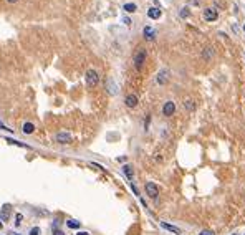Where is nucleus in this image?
Wrapping results in <instances>:
<instances>
[{"label":"nucleus","mask_w":245,"mask_h":235,"mask_svg":"<svg viewBox=\"0 0 245 235\" xmlns=\"http://www.w3.org/2000/svg\"><path fill=\"white\" fill-rule=\"evenodd\" d=\"M85 76H86V85H88V88H94V86L99 83V75H98L96 70H88Z\"/></svg>","instance_id":"f257e3e1"},{"label":"nucleus","mask_w":245,"mask_h":235,"mask_svg":"<svg viewBox=\"0 0 245 235\" xmlns=\"http://www.w3.org/2000/svg\"><path fill=\"white\" fill-rule=\"evenodd\" d=\"M146 56H147V53H146V50H139V51H136V55H134V68H136L138 71H141L142 70V65H144V61H146Z\"/></svg>","instance_id":"f03ea898"},{"label":"nucleus","mask_w":245,"mask_h":235,"mask_svg":"<svg viewBox=\"0 0 245 235\" xmlns=\"http://www.w3.org/2000/svg\"><path fill=\"white\" fill-rule=\"evenodd\" d=\"M144 190H146V194L149 195L151 199H156L157 195H159V187H157L154 182H146V185H144Z\"/></svg>","instance_id":"7ed1b4c3"},{"label":"nucleus","mask_w":245,"mask_h":235,"mask_svg":"<svg viewBox=\"0 0 245 235\" xmlns=\"http://www.w3.org/2000/svg\"><path fill=\"white\" fill-rule=\"evenodd\" d=\"M10 215H12V205L10 204H3L0 207V220L3 222H8L10 220Z\"/></svg>","instance_id":"20e7f679"},{"label":"nucleus","mask_w":245,"mask_h":235,"mask_svg":"<svg viewBox=\"0 0 245 235\" xmlns=\"http://www.w3.org/2000/svg\"><path fill=\"white\" fill-rule=\"evenodd\" d=\"M217 17H219L217 8L207 7V8L204 10V18H205V22H215V20H217Z\"/></svg>","instance_id":"39448f33"},{"label":"nucleus","mask_w":245,"mask_h":235,"mask_svg":"<svg viewBox=\"0 0 245 235\" xmlns=\"http://www.w3.org/2000/svg\"><path fill=\"white\" fill-rule=\"evenodd\" d=\"M174 113H176V104H174V101H166L164 106H162V114L169 118V116H172Z\"/></svg>","instance_id":"423d86ee"},{"label":"nucleus","mask_w":245,"mask_h":235,"mask_svg":"<svg viewBox=\"0 0 245 235\" xmlns=\"http://www.w3.org/2000/svg\"><path fill=\"white\" fill-rule=\"evenodd\" d=\"M161 227H162V228H166L167 232L174 233V235H181V233H182L179 227H176V225H171V224H167V222H161Z\"/></svg>","instance_id":"0eeeda50"},{"label":"nucleus","mask_w":245,"mask_h":235,"mask_svg":"<svg viewBox=\"0 0 245 235\" xmlns=\"http://www.w3.org/2000/svg\"><path fill=\"white\" fill-rule=\"evenodd\" d=\"M124 104H126L128 108H136L138 106V96L136 94H128V96L124 98Z\"/></svg>","instance_id":"6e6552de"},{"label":"nucleus","mask_w":245,"mask_h":235,"mask_svg":"<svg viewBox=\"0 0 245 235\" xmlns=\"http://www.w3.org/2000/svg\"><path fill=\"white\" fill-rule=\"evenodd\" d=\"M55 141L60 142V144H66V142L71 141V136H70L68 133H58V134L55 136Z\"/></svg>","instance_id":"1a4fd4ad"},{"label":"nucleus","mask_w":245,"mask_h":235,"mask_svg":"<svg viewBox=\"0 0 245 235\" xmlns=\"http://www.w3.org/2000/svg\"><path fill=\"white\" fill-rule=\"evenodd\" d=\"M167 80H169V71H167V70H161L159 75H157V83H159V85H166Z\"/></svg>","instance_id":"9d476101"},{"label":"nucleus","mask_w":245,"mask_h":235,"mask_svg":"<svg viewBox=\"0 0 245 235\" xmlns=\"http://www.w3.org/2000/svg\"><path fill=\"white\" fill-rule=\"evenodd\" d=\"M161 15H162L161 8H156V7H152V8H149V10H147V17H149V18H152V20H157V18H161Z\"/></svg>","instance_id":"9b49d317"},{"label":"nucleus","mask_w":245,"mask_h":235,"mask_svg":"<svg viewBox=\"0 0 245 235\" xmlns=\"http://www.w3.org/2000/svg\"><path fill=\"white\" fill-rule=\"evenodd\" d=\"M142 33H144V38H146L147 41L154 40V35H156V32L152 30L151 27H144V30H142Z\"/></svg>","instance_id":"f8f14e48"},{"label":"nucleus","mask_w":245,"mask_h":235,"mask_svg":"<svg viewBox=\"0 0 245 235\" xmlns=\"http://www.w3.org/2000/svg\"><path fill=\"white\" fill-rule=\"evenodd\" d=\"M22 131H23V134H32L33 131H35V124L33 123H23Z\"/></svg>","instance_id":"ddd939ff"},{"label":"nucleus","mask_w":245,"mask_h":235,"mask_svg":"<svg viewBox=\"0 0 245 235\" xmlns=\"http://www.w3.org/2000/svg\"><path fill=\"white\" fill-rule=\"evenodd\" d=\"M106 89H108L111 94H116V93H118V86H116V83H114L113 80H108V81H106Z\"/></svg>","instance_id":"4468645a"},{"label":"nucleus","mask_w":245,"mask_h":235,"mask_svg":"<svg viewBox=\"0 0 245 235\" xmlns=\"http://www.w3.org/2000/svg\"><path fill=\"white\" fill-rule=\"evenodd\" d=\"M123 172L126 174V177L129 181H133V177H134V171H133V167L129 166V164H124L123 166Z\"/></svg>","instance_id":"2eb2a0df"},{"label":"nucleus","mask_w":245,"mask_h":235,"mask_svg":"<svg viewBox=\"0 0 245 235\" xmlns=\"http://www.w3.org/2000/svg\"><path fill=\"white\" fill-rule=\"evenodd\" d=\"M66 227L76 230V228L81 227V222H80V220H66Z\"/></svg>","instance_id":"dca6fc26"},{"label":"nucleus","mask_w":245,"mask_h":235,"mask_svg":"<svg viewBox=\"0 0 245 235\" xmlns=\"http://www.w3.org/2000/svg\"><path fill=\"white\" fill-rule=\"evenodd\" d=\"M184 108L187 109V111H194L195 104H194V101H192V99H186V101H184Z\"/></svg>","instance_id":"f3484780"},{"label":"nucleus","mask_w":245,"mask_h":235,"mask_svg":"<svg viewBox=\"0 0 245 235\" xmlns=\"http://www.w3.org/2000/svg\"><path fill=\"white\" fill-rule=\"evenodd\" d=\"M124 10H126L128 13L136 12V3H126V5H124Z\"/></svg>","instance_id":"a211bd4d"},{"label":"nucleus","mask_w":245,"mask_h":235,"mask_svg":"<svg viewBox=\"0 0 245 235\" xmlns=\"http://www.w3.org/2000/svg\"><path fill=\"white\" fill-rule=\"evenodd\" d=\"M10 144H15V146H20V147H27V149H30V146H27V144H23V142H18V141H15V139H7Z\"/></svg>","instance_id":"6ab92c4d"},{"label":"nucleus","mask_w":245,"mask_h":235,"mask_svg":"<svg viewBox=\"0 0 245 235\" xmlns=\"http://www.w3.org/2000/svg\"><path fill=\"white\" fill-rule=\"evenodd\" d=\"M212 53H214V51H212V48H207V50H204V53H202V56H204L205 60H209L210 56H212Z\"/></svg>","instance_id":"aec40b11"},{"label":"nucleus","mask_w":245,"mask_h":235,"mask_svg":"<svg viewBox=\"0 0 245 235\" xmlns=\"http://www.w3.org/2000/svg\"><path fill=\"white\" fill-rule=\"evenodd\" d=\"M189 13H190V12H189V7H184V8L181 10V17L186 18V17H189Z\"/></svg>","instance_id":"412c9836"},{"label":"nucleus","mask_w":245,"mask_h":235,"mask_svg":"<svg viewBox=\"0 0 245 235\" xmlns=\"http://www.w3.org/2000/svg\"><path fill=\"white\" fill-rule=\"evenodd\" d=\"M22 220H23V215H22V214H17V215H15V225H17V227L22 224Z\"/></svg>","instance_id":"4be33fe9"},{"label":"nucleus","mask_w":245,"mask_h":235,"mask_svg":"<svg viewBox=\"0 0 245 235\" xmlns=\"http://www.w3.org/2000/svg\"><path fill=\"white\" fill-rule=\"evenodd\" d=\"M40 233H42L40 227H33V228L30 230V235H40Z\"/></svg>","instance_id":"5701e85b"},{"label":"nucleus","mask_w":245,"mask_h":235,"mask_svg":"<svg viewBox=\"0 0 245 235\" xmlns=\"http://www.w3.org/2000/svg\"><path fill=\"white\" fill-rule=\"evenodd\" d=\"M51 235H65L63 230H60V228H53L51 230Z\"/></svg>","instance_id":"b1692460"},{"label":"nucleus","mask_w":245,"mask_h":235,"mask_svg":"<svg viewBox=\"0 0 245 235\" xmlns=\"http://www.w3.org/2000/svg\"><path fill=\"white\" fill-rule=\"evenodd\" d=\"M199 235H215V233L212 232V230H202V232H200Z\"/></svg>","instance_id":"393cba45"},{"label":"nucleus","mask_w":245,"mask_h":235,"mask_svg":"<svg viewBox=\"0 0 245 235\" xmlns=\"http://www.w3.org/2000/svg\"><path fill=\"white\" fill-rule=\"evenodd\" d=\"M0 129H3V131H12V129H10V128H7L2 121H0Z\"/></svg>","instance_id":"a878e982"},{"label":"nucleus","mask_w":245,"mask_h":235,"mask_svg":"<svg viewBox=\"0 0 245 235\" xmlns=\"http://www.w3.org/2000/svg\"><path fill=\"white\" fill-rule=\"evenodd\" d=\"M131 189H133V192H134V194H136V195H139V190L136 189V185H134V184H133V182H131Z\"/></svg>","instance_id":"bb28decb"},{"label":"nucleus","mask_w":245,"mask_h":235,"mask_svg":"<svg viewBox=\"0 0 245 235\" xmlns=\"http://www.w3.org/2000/svg\"><path fill=\"white\" fill-rule=\"evenodd\" d=\"M76 235H90V232H86V230H81V232H78Z\"/></svg>","instance_id":"cd10ccee"},{"label":"nucleus","mask_w":245,"mask_h":235,"mask_svg":"<svg viewBox=\"0 0 245 235\" xmlns=\"http://www.w3.org/2000/svg\"><path fill=\"white\" fill-rule=\"evenodd\" d=\"M7 2H8V3H15L17 0H7Z\"/></svg>","instance_id":"c85d7f7f"},{"label":"nucleus","mask_w":245,"mask_h":235,"mask_svg":"<svg viewBox=\"0 0 245 235\" xmlns=\"http://www.w3.org/2000/svg\"><path fill=\"white\" fill-rule=\"evenodd\" d=\"M10 235H20V233H17V232H13V230H12V232H10Z\"/></svg>","instance_id":"c756f323"},{"label":"nucleus","mask_w":245,"mask_h":235,"mask_svg":"<svg viewBox=\"0 0 245 235\" xmlns=\"http://www.w3.org/2000/svg\"><path fill=\"white\" fill-rule=\"evenodd\" d=\"M2 227H3V224H2V222H0V228H2Z\"/></svg>","instance_id":"7c9ffc66"},{"label":"nucleus","mask_w":245,"mask_h":235,"mask_svg":"<svg viewBox=\"0 0 245 235\" xmlns=\"http://www.w3.org/2000/svg\"><path fill=\"white\" fill-rule=\"evenodd\" d=\"M243 30H245V25H243Z\"/></svg>","instance_id":"2f4dec72"}]
</instances>
